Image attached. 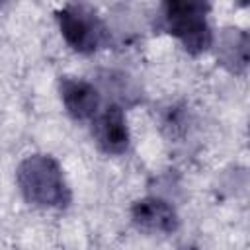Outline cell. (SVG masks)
<instances>
[{"mask_svg": "<svg viewBox=\"0 0 250 250\" xmlns=\"http://www.w3.org/2000/svg\"><path fill=\"white\" fill-rule=\"evenodd\" d=\"M18 184L23 197L39 207H61L68 199L59 164L45 154H33L20 164Z\"/></svg>", "mask_w": 250, "mask_h": 250, "instance_id": "obj_1", "label": "cell"}, {"mask_svg": "<svg viewBox=\"0 0 250 250\" xmlns=\"http://www.w3.org/2000/svg\"><path fill=\"white\" fill-rule=\"evenodd\" d=\"M209 6L201 2H166L164 4V23L166 29L176 35L184 49L191 55L203 53L211 41V29L207 25L205 14Z\"/></svg>", "mask_w": 250, "mask_h": 250, "instance_id": "obj_2", "label": "cell"}, {"mask_svg": "<svg viewBox=\"0 0 250 250\" xmlns=\"http://www.w3.org/2000/svg\"><path fill=\"white\" fill-rule=\"evenodd\" d=\"M57 20L64 41L78 53H94L105 39V25L90 6H64L57 12Z\"/></svg>", "mask_w": 250, "mask_h": 250, "instance_id": "obj_3", "label": "cell"}, {"mask_svg": "<svg viewBox=\"0 0 250 250\" xmlns=\"http://www.w3.org/2000/svg\"><path fill=\"white\" fill-rule=\"evenodd\" d=\"M92 133L98 146L105 154H123L129 146V129L125 113L117 104H111L102 113H96Z\"/></svg>", "mask_w": 250, "mask_h": 250, "instance_id": "obj_4", "label": "cell"}, {"mask_svg": "<svg viewBox=\"0 0 250 250\" xmlns=\"http://www.w3.org/2000/svg\"><path fill=\"white\" fill-rule=\"evenodd\" d=\"M61 100L66 107V111L78 119H92L98 113L100 105V94L94 88V84L80 80V78H62L61 80Z\"/></svg>", "mask_w": 250, "mask_h": 250, "instance_id": "obj_5", "label": "cell"}, {"mask_svg": "<svg viewBox=\"0 0 250 250\" xmlns=\"http://www.w3.org/2000/svg\"><path fill=\"white\" fill-rule=\"evenodd\" d=\"M131 217L137 229L146 232H172L178 229V215L174 207L156 197L137 201L131 209Z\"/></svg>", "mask_w": 250, "mask_h": 250, "instance_id": "obj_6", "label": "cell"}]
</instances>
